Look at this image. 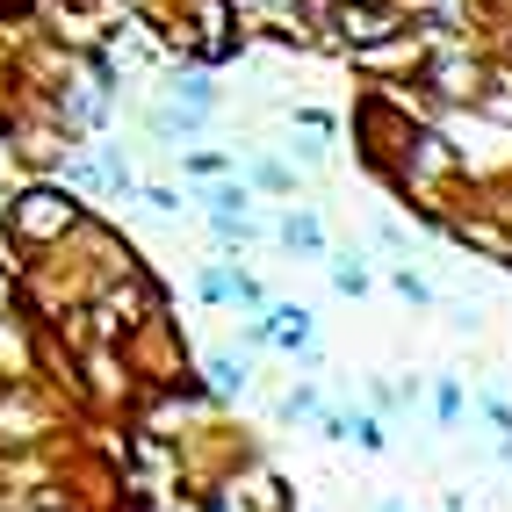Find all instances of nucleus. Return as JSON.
Returning a JSON list of instances; mask_svg holds the SVG:
<instances>
[{"label":"nucleus","instance_id":"nucleus-1","mask_svg":"<svg viewBox=\"0 0 512 512\" xmlns=\"http://www.w3.org/2000/svg\"><path fill=\"white\" fill-rule=\"evenodd\" d=\"M65 224H73V202L51 195V188L22 195V210H15V231H29V238H51V231H65Z\"/></svg>","mask_w":512,"mask_h":512},{"label":"nucleus","instance_id":"nucleus-2","mask_svg":"<svg viewBox=\"0 0 512 512\" xmlns=\"http://www.w3.org/2000/svg\"><path fill=\"white\" fill-rule=\"evenodd\" d=\"M339 29H347L354 44H375V37H390V29H397V15H390V8H347V15H339Z\"/></svg>","mask_w":512,"mask_h":512},{"label":"nucleus","instance_id":"nucleus-3","mask_svg":"<svg viewBox=\"0 0 512 512\" xmlns=\"http://www.w3.org/2000/svg\"><path fill=\"white\" fill-rule=\"evenodd\" d=\"M267 332H275L282 347H311V318H303V311H275V325H267Z\"/></svg>","mask_w":512,"mask_h":512},{"label":"nucleus","instance_id":"nucleus-4","mask_svg":"<svg viewBox=\"0 0 512 512\" xmlns=\"http://www.w3.org/2000/svg\"><path fill=\"white\" fill-rule=\"evenodd\" d=\"M282 238H289V246H303V253H318V246H325L311 217H289V224H282Z\"/></svg>","mask_w":512,"mask_h":512},{"label":"nucleus","instance_id":"nucleus-5","mask_svg":"<svg viewBox=\"0 0 512 512\" xmlns=\"http://www.w3.org/2000/svg\"><path fill=\"white\" fill-rule=\"evenodd\" d=\"M332 282H339V289H347V296H361V289H368V275H361V267H354V260H332Z\"/></svg>","mask_w":512,"mask_h":512},{"label":"nucleus","instance_id":"nucleus-6","mask_svg":"<svg viewBox=\"0 0 512 512\" xmlns=\"http://www.w3.org/2000/svg\"><path fill=\"white\" fill-rule=\"evenodd\" d=\"M210 375H217V390H246V368L238 361H210Z\"/></svg>","mask_w":512,"mask_h":512},{"label":"nucleus","instance_id":"nucleus-7","mask_svg":"<svg viewBox=\"0 0 512 512\" xmlns=\"http://www.w3.org/2000/svg\"><path fill=\"white\" fill-rule=\"evenodd\" d=\"M282 412L303 419V412H318V397H311V390H289V397H282Z\"/></svg>","mask_w":512,"mask_h":512},{"label":"nucleus","instance_id":"nucleus-8","mask_svg":"<svg viewBox=\"0 0 512 512\" xmlns=\"http://www.w3.org/2000/svg\"><path fill=\"white\" fill-rule=\"evenodd\" d=\"M383 512H404V505H383Z\"/></svg>","mask_w":512,"mask_h":512}]
</instances>
